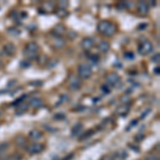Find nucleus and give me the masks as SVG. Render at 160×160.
Wrapping results in <instances>:
<instances>
[{
  "label": "nucleus",
  "mask_w": 160,
  "mask_h": 160,
  "mask_svg": "<svg viewBox=\"0 0 160 160\" xmlns=\"http://www.w3.org/2000/svg\"><path fill=\"white\" fill-rule=\"evenodd\" d=\"M73 157H74V154H71V155H68V157H65L63 160H72V159H73Z\"/></svg>",
  "instance_id": "obj_33"
},
{
  "label": "nucleus",
  "mask_w": 160,
  "mask_h": 160,
  "mask_svg": "<svg viewBox=\"0 0 160 160\" xmlns=\"http://www.w3.org/2000/svg\"><path fill=\"white\" fill-rule=\"evenodd\" d=\"M38 52V45L35 42H29L24 47V56L29 60L35 59Z\"/></svg>",
  "instance_id": "obj_2"
},
{
  "label": "nucleus",
  "mask_w": 160,
  "mask_h": 160,
  "mask_svg": "<svg viewBox=\"0 0 160 160\" xmlns=\"http://www.w3.org/2000/svg\"><path fill=\"white\" fill-rule=\"evenodd\" d=\"M129 108H130V105H128V104H122L117 109V112L118 113V114L125 115V114H127V112L129 111Z\"/></svg>",
  "instance_id": "obj_16"
},
{
  "label": "nucleus",
  "mask_w": 160,
  "mask_h": 160,
  "mask_svg": "<svg viewBox=\"0 0 160 160\" xmlns=\"http://www.w3.org/2000/svg\"><path fill=\"white\" fill-rule=\"evenodd\" d=\"M148 24H146V22H144V24H140L138 26V29L139 30H144V29H146V27H148Z\"/></svg>",
  "instance_id": "obj_28"
},
{
  "label": "nucleus",
  "mask_w": 160,
  "mask_h": 160,
  "mask_svg": "<svg viewBox=\"0 0 160 160\" xmlns=\"http://www.w3.org/2000/svg\"><path fill=\"white\" fill-rule=\"evenodd\" d=\"M9 148V143L8 142H3V143H0V152H3L6 149Z\"/></svg>",
  "instance_id": "obj_23"
},
{
  "label": "nucleus",
  "mask_w": 160,
  "mask_h": 160,
  "mask_svg": "<svg viewBox=\"0 0 160 160\" xmlns=\"http://www.w3.org/2000/svg\"><path fill=\"white\" fill-rule=\"evenodd\" d=\"M97 48H98V50L100 51V52L106 53V52H108V51H109L110 45H109V43H108L107 41H100L99 44L97 45Z\"/></svg>",
  "instance_id": "obj_13"
},
{
  "label": "nucleus",
  "mask_w": 160,
  "mask_h": 160,
  "mask_svg": "<svg viewBox=\"0 0 160 160\" xmlns=\"http://www.w3.org/2000/svg\"><path fill=\"white\" fill-rule=\"evenodd\" d=\"M102 92H105V93H109L110 92V89H108L107 86H102Z\"/></svg>",
  "instance_id": "obj_32"
},
{
  "label": "nucleus",
  "mask_w": 160,
  "mask_h": 160,
  "mask_svg": "<svg viewBox=\"0 0 160 160\" xmlns=\"http://www.w3.org/2000/svg\"><path fill=\"white\" fill-rule=\"evenodd\" d=\"M154 49V46L149 41H144V42L140 43V45L138 46V51L141 56H146L148 53H151Z\"/></svg>",
  "instance_id": "obj_4"
},
{
  "label": "nucleus",
  "mask_w": 160,
  "mask_h": 160,
  "mask_svg": "<svg viewBox=\"0 0 160 160\" xmlns=\"http://www.w3.org/2000/svg\"><path fill=\"white\" fill-rule=\"evenodd\" d=\"M57 15H58L59 17H61V18H64V17L68 16V13L65 9H59L58 11H57Z\"/></svg>",
  "instance_id": "obj_19"
},
{
  "label": "nucleus",
  "mask_w": 160,
  "mask_h": 160,
  "mask_svg": "<svg viewBox=\"0 0 160 160\" xmlns=\"http://www.w3.org/2000/svg\"><path fill=\"white\" fill-rule=\"evenodd\" d=\"M93 132H94V131H93V130H90L89 132H86V133H84V135H82V136H81V138H80V140H84V139H87V138H89V137H91V136L93 135Z\"/></svg>",
  "instance_id": "obj_24"
},
{
  "label": "nucleus",
  "mask_w": 160,
  "mask_h": 160,
  "mask_svg": "<svg viewBox=\"0 0 160 160\" xmlns=\"http://www.w3.org/2000/svg\"><path fill=\"white\" fill-rule=\"evenodd\" d=\"M80 128H82V125H81V124H77V125L73 128V132H72V135H73V136L77 135V132L80 131Z\"/></svg>",
  "instance_id": "obj_21"
},
{
  "label": "nucleus",
  "mask_w": 160,
  "mask_h": 160,
  "mask_svg": "<svg viewBox=\"0 0 160 160\" xmlns=\"http://www.w3.org/2000/svg\"><path fill=\"white\" fill-rule=\"evenodd\" d=\"M94 40L92 38L88 37V38H84L83 40L81 41V47L83 48L86 51H90L94 47Z\"/></svg>",
  "instance_id": "obj_8"
},
{
  "label": "nucleus",
  "mask_w": 160,
  "mask_h": 160,
  "mask_svg": "<svg viewBox=\"0 0 160 160\" xmlns=\"http://www.w3.org/2000/svg\"><path fill=\"white\" fill-rule=\"evenodd\" d=\"M125 58L133 59V53H132V52H126V53H125Z\"/></svg>",
  "instance_id": "obj_30"
},
{
  "label": "nucleus",
  "mask_w": 160,
  "mask_h": 160,
  "mask_svg": "<svg viewBox=\"0 0 160 160\" xmlns=\"http://www.w3.org/2000/svg\"><path fill=\"white\" fill-rule=\"evenodd\" d=\"M145 160H158V158L155 157V156H149V157H148V158H145Z\"/></svg>",
  "instance_id": "obj_34"
},
{
  "label": "nucleus",
  "mask_w": 160,
  "mask_h": 160,
  "mask_svg": "<svg viewBox=\"0 0 160 160\" xmlns=\"http://www.w3.org/2000/svg\"><path fill=\"white\" fill-rule=\"evenodd\" d=\"M97 30L106 37H112L117 32V27L113 22H109V20H102L97 25Z\"/></svg>",
  "instance_id": "obj_1"
},
{
  "label": "nucleus",
  "mask_w": 160,
  "mask_h": 160,
  "mask_svg": "<svg viewBox=\"0 0 160 160\" xmlns=\"http://www.w3.org/2000/svg\"><path fill=\"white\" fill-rule=\"evenodd\" d=\"M59 6H60V9H64V8H66L68 6V2L66 1H60L59 2Z\"/></svg>",
  "instance_id": "obj_27"
},
{
  "label": "nucleus",
  "mask_w": 160,
  "mask_h": 160,
  "mask_svg": "<svg viewBox=\"0 0 160 160\" xmlns=\"http://www.w3.org/2000/svg\"><path fill=\"white\" fill-rule=\"evenodd\" d=\"M0 115H1V113H0Z\"/></svg>",
  "instance_id": "obj_36"
},
{
  "label": "nucleus",
  "mask_w": 160,
  "mask_h": 160,
  "mask_svg": "<svg viewBox=\"0 0 160 160\" xmlns=\"http://www.w3.org/2000/svg\"><path fill=\"white\" fill-rule=\"evenodd\" d=\"M152 61L155 62V63H159V61H160V53L159 52L155 53V55L152 57Z\"/></svg>",
  "instance_id": "obj_22"
},
{
  "label": "nucleus",
  "mask_w": 160,
  "mask_h": 160,
  "mask_svg": "<svg viewBox=\"0 0 160 160\" xmlns=\"http://www.w3.org/2000/svg\"><path fill=\"white\" fill-rule=\"evenodd\" d=\"M117 156L121 160H125L128 157V154H127V152H126L125 149H120V151H118V153H117Z\"/></svg>",
  "instance_id": "obj_18"
},
{
  "label": "nucleus",
  "mask_w": 160,
  "mask_h": 160,
  "mask_svg": "<svg viewBox=\"0 0 160 160\" xmlns=\"http://www.w3.org/2000/svg\"><path fill=\"white\" fill-rule=\"evenodd\" d=\"M53 118H60V120H62V118H65V115H64V114H62V113H59V114H56Z\"/></svg>",
  "instance_id": "obj_31"
},
{
  "label": "nucleus",
  "mask_w": 160,
  "mask_h": 160,
  "mask_svg": "<svg viewBox=\"0 0 160 160\" xmlns=\"http://www.w3.org/2000/svg\"><path fill=\"white\" fill-rule=\"evenodd\" d=\"M3 52L9 57L14 56L15 52H16V47L14 46V44L7 43V44H4V46H3Z\"/></svg>",
  "instance_id": "obj_10"
},
{
  "label": "nucleus",
  "mask_w": 160,
  "mask_h": 160,
  "mask_svg": "<svg viewBox=\"0 0 160 160\" xmlns=\"http://www.w3.org/2000/svg\"><path fill=\"white\" fill-rule=\"evenodd\" d=\"M42 137H43L42 131L38 129H32L29 132V138L31 140H38V139H41Z\"/></svg>",
  "instance_id": "obj_15"
},
{
  "label": "nucleus",
  "mask_w": 160,
  "mask_h": 160,
  "mask_svg": "<svg viewBox=\"0 0 160 160\" xmlns=\"http://www.w3.org/2000/svg\"><path fill=\"white\" fill-rule=\"evenodd\" d=\"M25 142H26V139L25 138H22V137H17L16 139H15V143L17 144V145H22V144H25Z\"/></svg>",
  "instance_id": "obj_20"
},
{
  "label": "nucleus",
  "mask_w": 160,
  "mask_h": 160,
  "mask_svg": "<svg viewBox=\"0 0 160 160\" xmlns=\"http://www.w3.org/2000/svg\"><path fill=\"white\" fill-rule=\"evenodd\" d=\"M105 80H106V82H107L108 84L114 87V86H117L118 82H120L121 78H120V76H118L117 73H114V72H111V73L107 74L105 76Z\"/></svg>",
  "instance_id": "obj_5"
},
{
  "label": "nucleus",
  "mask_w": 160,
  "mask_h": 160,
  "mask_svg": "<svg viewBox=\"0 0 160 160\" xmlns=\"http://www.w3.org/2000/svg\"><path fill=\"white\" fill-rule=\"evenodd\" d=\"M78 76L80 77V78H82V79H89V78H91V76H92V74H93V72H92V69L91 68H90L88 64L86 63H81L80 65L78 66Z\"/></svg>",
  "instance_id": "obj_3"
},
{
  "label": "nucleus",
  "mask_w": 160,
  "mask_h": 160,
  "mask_svg": "<svg viewBox=\"0 0 160 160\" xmlns=\"http://www.w3.org/2000/svg\"><path fill=\"white\" fill-rule=\"evenodd\" d=\"M44 106V102L43 99L38 98V97H35V98H32L29 102V107L33 108V109H40Z\"/></svg>",
  "instance_id": "obj_11"
},
{
  "label": "nucleus",
  "mask_w": 160,
  "mask_h": 160,
  "mask_svg": "<svg viewBox=\"0 0 160 160\" xmlns=\"http://www.w3.org/2000/svg\"><path fill=\"white\" fill-rule=\"evenodd\" d=\"M90 60L92 61V63H94V64H96V63H98V60H99V58L97 56H90Z\"/></svg>",
  "instance_id": "obj_25"
},
{
  "label": "nucleus",
  "mask_w": 160,
  "mask_h": 160,
  "mask_svg": "<svg viewBox=\"0 0 160 160\" xmlns=\"http://www.w3.org/2000/svg\"><path fill=\"white\" fill-rule=\"evenodd\" d=\"M154 73H155V74H157V75H159V68H155Z\"/></svg>",
  "instance_id": "obj_35"
},
{
  "label": "nucleus",
  "mask_w": 160,
  "mask_h": 160,
  "mask_svg": "<svg viewBox=\"0 0 160 160\" xmlns=\"http://www.w3.org/2000/svg\"><path fill=\"white\" fill-rule=\"evenodd\" d=\"M50 43H51L50 45L52 46V47L57 48V49H60V48L64 47V45H65V41L60 37H53L51 38Z\"/></svg>",
  "instance_id": "obj_9"
},
{
  "label": "nucleus",
  "mask_w": 160,
  "mask_h": 160,
  "mask_svg": "<svg viewBox=\"0 0 160 160\" xmlns=\"http://www.w3.org/2000/svg\"><path fill=\"white\" fill-rule=\"evenodd\" d=\"M65 27L64 26H62V25H58V26H56L55 27V29L52 30V32H53V37H62V35L65 33Z\"/></svg>",
  "instance_id": "obj_14"
},
{
  "label": "nucleus",
  "mask_w": 160,
  "mask_h": 160,
  "mask_svg": "<svg viewBox=\"0 0 160 160\" xmlns=\"http://www.w3.org/2000/svg\"><path fill=\"white\" fill-rule=\"evenodd\" d=\"M28 108H29V105L25 104V102H22V104H19V108H18V110H17L16 114H22V113H25L26 111L28 110Z\"/></svg>",
  "instance_id": "obj_17"
},
{
  "label": "nucleus",
  "mask_w": 160,
  "mask_h": 160,
  "mask_svg": "<svg viewBox=\"0 0 160 160\" xmlns=\"http://www.w3.org/2000/svg\"><path fill=\"white\" fill-rule=\"evenodd\" d=\"M9 31V32H11L13 35H14V37H16V35H18L19 34V30H17V29H15V28H12V29H9L8 30Z\"/></svg>",
  "instance_id": "obj_26"
},
{
  "label": "nucleus",
  "mask_w": 160,
  "mask_h": 160,
  "mask_svg": "<svg viewBox=\"0 0 160 160\" xmlns=\"http://www.w3.org/2000/svg\"><path fill=\"white\" fill-rule=\"evenodd\" d=\"M68 83H69V88H71L72 90H78L80 89V86H81L79 78H77V77H75V76H72L71 78H69Z\"/></svg>",
  "instance_id": "obj_12"
},
{
  "label": "nucleus",
  "mask_w": 160,
  "mask_h": 160,
  "mask_svg": "<svg viewBox=\"0 0 160 160\" xmlns=\"http://www.w3.org/2000/svg\"><path fill=\"white\" fill-rule=\"evenodd\" d=\"M44 148H45V146L43 145V144H40V143H33L31 144V145H29L27 148V152L30 154H40L42 153V152L44 151Z\"/></svg>",
  "instance_id": "obj_6"
},
{
  "label": "nucleus",
  "mask_w": 160,
  "mask_h": 160,
  "mask_svg": "<svg viewBox=\"0 0 160 160\" xmlns=\"http://www.w3.org/2000/svg\"><path fill=\"white\" fill-rule=\"evenodd\" d=\"M137 12H138V14L141 15V16H145V15H148V12H149L148 4L144 1L139 2L138 7H137Z\"/></svg>",
  "instance_id": "obj_7"
},
{
  "label": "nucleus",
  "mask_w": 160,
  "mask_h": 160,
  "mask_svg": "<svg viewBox=\"0 0 160 160\" xmlns=\"http://www.w3.org/2000/svg\"><path fill=\"white\" fill-rule=\"evenodd\" d=\"M102 160H114V157L112 155H106L104 158H102Z\"/></svg>",
  "instance_id": "obj_29"
}]
</instances>
